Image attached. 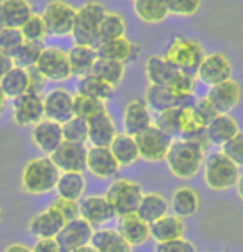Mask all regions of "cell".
I'll list each match as a JSON object with an SVG mask.
<instances>
[{
  "label": "cell",
  "instance_id": "816d5d0a",
  "mask_svg": "<svg viewBox=\"0 0 243 252\" xmlns=\"http://www.w3.org/2000/svg\"><path fill=\"white\" fill-rule=\"evenodd\" d=\"M27 77H28V91L27 92L40 94L42 95L47 82H49V80L45 79V75L42 74L35 65H33V67H28L27 69Z\"/></svg>",
  "mask_w": 243,
  "mask_h": 252
},
{
  "label": "cell",
  "instance_id": "cb8c5ba5",
  "mask_svg": "<svg viewBox=\"0 0 243 252\" xmlns=\"http://www.w3.org/2000/svg\"><path fill=\"white\" fill-rule=\"evenodd\" d=\"M240 134V126L237 119L230 114H218L213 121L207 126V135L212 145H225L233 137Z\"/></svg>",
  "mask_w": 243,
  "mask_h": 252
},
{
  "label": "cell",
  "instance_id": "ee69618b",
  "mask_svg": "<svg viewBox=\"0 0 243 252\" xmlns=\"http://www.w3.org/2000/svg\"><path fill=\"white\" fill-rule=\"evenodd\" d=\"M182 107V105H180ZM180 107H172L153 115V126L159 127L162 132L168 134L170 137H178V117H180Z\"/></svg>",
  "mask_w": 243,
  "mask_h": 252
},
{
  "label": "cell",
  "instance_id": "7bdbcfd3",
  "mask_svg": "<svg viewBox=\"0 0 243 252\" xmlns=\"http://www.w3.org/2000/svg\"><path fill=\"white\" fill-rule=\"evenodd\" d=\"M62 135L63 140L75 144H87L88 142V122L74 115L67 122L62 124Z\"/></svg>",
  "mask_w": 243,
  "mask_h": 252
},
{
  "label": "cell",
  "instance_id": "d6986e66",
  "mask_svg": "<svg viewBox=\"0 0 243 252\" xmlns=\"http://www.w3.org/2000/svg\"><path fill=\"white\" fill-rule=\"evenodd\" d=\"M80 206V217L85 219L92 227H99L105 222L112 220L115 217V211L110 206L105 195H88L82 199Z\"/></svg>",
  "mask_w": 243,
  "mask_h": 252
},
{
  "label": "cell",
  "instance_id": "d4e9b609",
  "mask_svg": "<svg viewBox=\"0 0 243 252\" xmlns=\"http://www.w3.org/2000/svg\"><path fill=\"white\" fill-rule=\"evenodd\" d=\"M117 135V126L108 112L88 121V142L93 147H110Z\"/></svg>",
  "mask_w": 243,
  "mask_h": 252
},
{
  "label": "cell",
  "instance_id": "60d3db41",
  "mask_svg": "<svg viewBox=\"0 0 243 252\" xmlns=\"http://www.w3.org/2000/svg\"><path fill=\"white\" fill-rule=\"evenodd\" d=\"M125 33H127V22H125V19H123V15L117 14V12H107L104 15V19H102L100 29H99L100 42L123 37Z\"/></svg>",
  "mask_w": 243,
  "mask_h": 252
},
{
  "label": "cell",
  "instance_id": "e575fe53",
  "mask_svg": "<svg viewBox=\"0 0 243 252\" xmlns=\"http://www.w3.org/2000/svg\"><path fill=\"white\" fill-rule=\"evenodd\" d=\"M173 214L178 217H190L198 211L200 207V199L198 194L190 187H180L173 192L172 202H170Z\"/></svg>",
  "mask_w": 243,
  "mask_h": 252
},
{
  "label": "cell",
  "instance_id": "ac0fdd59",
  "mask_svg": "<svg viewBox=\"0 0 243 252\" xmlns=\"http://www.w3.org/2000/svg\"><path fill=\"white\" fill-rule=\"evenodd\" d=\"M123 129L125 134L137 135L153 124L152 110L142 99H134L125 105L123 110Z\"/></svg>",
  "mask_w": 243,
  "mask_h": 252
},
{
  "label": "cell",
  "instance_id": "f35d334b",
  "mask_svg": "<svg viewBox=\"0 0 243 252\" xmlns=\"http://www.w3.org/2000/svg\"><path fill=\"white\" fill-rule=\"evenodd\" d=\"M105 112H107L105 100L80 95V94H75L74 95V115H77V117L85 119L88 122Z\"/></svg>",
  "mask_w": 243,
  "mask_h": 252
},
{
  "label": "cell",
  "instance_id": "9c48e42d",
  "mask_svg": "<svg viewBox=\"0 0 243 252\" xmlns=\"http://www.w3.org/2000/svg\"><path fill=\"white\" fill-rule=\"evenodd\" d=\"M35 67L52 82H63L72 77L69 54L60 47H44Z\"/></svg>",
  "mask_w": 243,
  "mask_h": 252
},
{
  "label": "cell",
  "instance_id": "9a60e30c",
  "mask_svg": "<svg viewBox=\"0 0 243 252\" xmlns=\"http://www.w3.org/2000/svg\"><path fill=\"white\" fill-rule=\"evenodd\" d=\"M97 55L104 61H115L127 65L129 62H134L138 57L140 49L130 38H127V35H123L118 38H112V40L100 42L97 45Z\"/></svg>",
  "mask_w": 243,
  "mask_h": 252
},
{
  "label": "cell",
  "instance_id": "5bb4252c",
  "mask_svg": "<svg viewBox=\"0 0 243 252\" xmlns=\"http://www.w3.org/2000/svg\"><path fill=\"white\" fill-rule=\"evenodd\" d=\"M92 234H93L92 225L85 219H82V217H77V219L67 222L63 225L62 230L55 237V241L58 242L62 252H70L77 249V247L90 244Z\"/></svg>",
  "mask_w": 243,
  "mask_h": 252
},
{
  "label": "cell",
  "instance_id": "7dc6e473",
  "mask_svg": "<svg viewBox=\"0 0 243 252\" xmlns=\"http://www.w3.org/2000/svg\"><path fill=\"white\" fill-rule=\"evenodd\" d=\"M168 12L178 17H191L202 7V0H167Z\"/></svg>",
  "mask_w": 243,
  "mask_h": 252
},
{
  "label": "cell",
  "instance_id": "680465c9",
  "mask_svg": "<svg viewBox=\"0 0 243 252\" xmlns=\"http://www.w3.org/2000/svg\"><path fill=\"white\" fill-rule=\"evenodd\" d=\"M237 192H238V195H240V199L243 200V172L238 176V181H237Z\"/></svg>",
  "mask_w": 243,
  "mask_h": 252
},
{
  "label": "cell",
  "instance_id": "8d00e7d4",
  "mask_svg": "<svg viewBox=\"0 0 243 252\" xmlns=\"http://www.w3.org/2000/svg\"><path fill=\"white\" fill-rule=\"evenodd\" d=\"M0 87L8 99H17L28 91V77L27 69H20V67H12L5 75L0 79Z\"/></svg>",
  "mask_w": 243,
  "mask_h": 252
},
{
  "label": "cell",
  "instance_id": "f5cc1de1",
  "mask_svg": "<svg viewBox=\"0 0 243 252\" xmlns=\"http://www.w3.org/2000/svg\"><path fill=\"white\" fill-rule=\"evenodd\" d=\"M191 105H193V109L197 110V114L202 117V121L207 124H210L213 119L218 115V112L215 110V107L212 105V102L207 99V97H203V99H198L195 102H191Z\"/></svg>",
  "mask_w": 243,
  "mask_h": 252
},
{
  "label": "cell",
  "instance_id": "6f0895ef",
  "mask_svg": "<svg viewBox=\"0 0 243 252\" xmlns=\"http://www.w3.org/2000/svg\"><path fill=\"white\" fill-rule=\"evenodd\" d=\"M7 100H8V97L3 94V91H2V87H0V115L3 114V110L7 109Z\"/></svg>",
  "mask_w": 243,
  "mask_h": 252
},
{
  "label": "cell",
  "instance_id": "484cf974",
  "mask_svg": "<svg viewBox=\"0 0 243 252\" xmlns=\"http://www.w3.org/2000/svg\"><path fill=\"white\" fill-rule=\"evenodd\" d=\"M69 65L72 75L75 77H85L93 72L97 61H99V55H97L95 47L88 45H77L72 47L69 50Z\"/></svg>",
  "mask_w": 243,
  "mask_h": 252
},
{
  "label": "cell",
  "instance_id": "e0dca14e",
  "mask_svg": "<svg viewBox=\"0 0 243 252\" xmlns=\"http://www.w3.org/2000/svg\"><path fill=\"white\" fill-rule=\"evenodd\" d=\"M87 170L99 179H112L118 174L120 165L115 160L108 147H88L87 149Z\"/></svg>",
  "mask_w": 243,
  "mask_h": 252
},
{
  "label": "cell",
  "instance_id": "8fae6325",
  "mask_svg": "<svg viewBox=\"0 0 243 252\" xmlns=\"http://www.w3.org/2000/svg\"><path fill=\"white\" fill-rule=\"evenodd\" d=\"M49 157L60 172H83L87 169V147H85V144L63 140Z\"/></svg>",
  "mask_w": 243,
  "mask_h": 252
},
{
  "label": "cell",
  "instance_id": "94428289",
  "mask_svg": "<svg viewBox=\"0 0 243 252\" xmlns=\"http://www.w3.org/2000/svg\"><path fill=\"white\" fill-rule=\"evenodd\" d=\"M0 220H2V209H0Z\"/></svg>",
  "mask_w": 243,
  "mask_h": 252
},
{
  "label": "cell",
  "instance_id": "7402d4cb",
  "mask_svg": "<svg viewBox=\"0 0 243 252\" xmlns=\"http://www.w3.org/2000/svg\"><path fill=\"white\" fill-rule=\"evenodd\" d=\"M32 14L28 0H0V27L20 29Z\"/></svg>",
  "mask_w": 243,
  "mask_h": 252
},
{
  "label": "cell",
  "instance_id": "4dcf8cb0",
  "mask_svg": "<svg viewBox=\"0 0 243 252\" xmlns=\"http://www.w3.org/2000/svg\"><path fill=\"white\" fill-rule=\"evenodd\" d=\"M85 186L87 182H85L82 172H60L55 190H57L58 197L79 202L85 192Z\"/></svg>",
  "mask_w": 243,
  "mask_h": 252
},
{
  "label": "cell",
  "instance_id": "f907efd6",
  "mask_svg": "<svg viewBox=\"0 0 243 252\" xmlns=\"http://www.w3.org/2000/svg\"><path fill=\"white\" fill-rule=\"evenodd\" d=\"M155 252H197V247L190 241H185L183 237H180L167 242H159L155 247Z\"/></svg>",
  "mask_w": 243,
  "mask_h": 252
},
{
  "label": "cell",
  "instance_id": "7a4b0ae2",
  "mask_svg": "<svg viewBox=\"0 0 243 252\" xmlns=\"http://www.w3.org/2000/svg\"><path fill=\"white\" fill-rule=\"evenodd\" d=\"M60 170L50 157L32 159L22 170V189L30 195H44L55 189Z\"/></svg>",
  "mask_w": 243,
  "mask_h": 252
},
{
  "label": "cell",
  "instance_id": "603a6c76",
  "mask_svg": "<svg viewBox=\"0 0 243 252\" xmlns=\"http://www.w3.org/2000/svg\"><path fill=\"white\" fill-rule=\"evenodd\" d=\"M117 230L132 247L142 246L150 239V224H147L145 220L140 219L135 212L134 214H125L118 217Z\"/></svg>",
  "mask_w": 243,
  "mask_h": 252
},
{
  "label": "cell",
  "instance_id": "ba28073f",
  "mask_svg": "<svg viewBox=\"0 0 243 252\" xmlns=\"http://www.w3.org/2000/svg\"><path fill=\"white\" fill-rule=\"evenodd\" d=\"M77 15V8L63 0H52L44 8L42 19L45 22L47 32L54 37H65L70 35L74 29Z\"/></svg>",
  "mask_w": 243,
  "mask_h": 252
},
{
  "label": "cell",
  "instance_id": "ab89813d",
  "mask_svg": "<svg viewBox=\"0 0 243 252\" xmlns=\"http://www.w3.org/2000/svg\"><path fill=\"white\" fill-rule=\"evenodd\" d=\"M97 77H100L102 80H105L107 84H110L113 89H117L122 84L123 77H125V63L115 62V61H104L99 59L93 67V72Z\"/></svg>",
  "mask_w": 243,
  "mask_h": 252
},
{
  "label": "cell",
  "instance_id": "f6af8a7d",
  "mask_svg": "<svg viewBox=\"0 0 243 252\" xmlns=\"http://www.w3.org/2000/svg\"><path fill=\"white\" fill-rule=\"evenodd\" d=\"M20 32L24 35V40H30V42H44L45 37L49 35L45 27V22L42 19V15L38 14H32L25 20V24L20 27Z\"/></svg>",
  "mask_w": 243,
  "mask_h": 252
},
{
  "label": "cell",
  "instance_id": "74e56055",
  "mask_svg": "<svg viewBox=\"0 0 243 252\" xmlns=\"http://www.w3.org/2000/svg\"><path fill=\"white\" fill-rule=\"evenodd\" d=\"M143 100L153 112H162V110H167L172 107H180V102L175 99L167 87H162V85H148V89L145 91Z\"/></svg>",
  "mask_w": 243,
  "mask_h": 252
},
{
  "label": "cell",
  "instance_id": "5b68a950",
  "mask_svg": "<svg viewBox=\"0 0 243 252\" xmlns=\"http://www.w3.org/2000/svg\"><path fill=\"white\" fill-rule=\"evenodd\" d=\"M240 167L223 152H212L205 160L203 181L212 190H228L237 186Z\"/></svg>",
  "mask_w": 243,
  "mask_h": 252
},
{
  "label": "cell",
  "instance_id": "6da1fadb",
  "mask_svg": "<svg viewBox=\"0 0 243 252\" xmlns=\"http://www.w3.org/2000/svg\"><path fill=\"white\" fill-rule=\"evenodd\" d=\"M205 151L189 139L173 140L165 157L168 170L178 179H193L203 167Z\"/></svg>",
  "mask_w": 243,
  "mask_h": 252
},
{
  "label": "cell",
  "instance_id": "681fc988",
  "mask_svg": "<svg viewBox=\"0 0 243 252\" xmlns=\"http://www.w3.org/2000/svg\"><path fill=\"white\" fill-rule=\"evenodd\" d=\"M221 152L225 156H228L238 167H243V132L233 137L230 142H227L225 145H221Z\"/></svg>",
  "mask_w": 243,
  "mask_h": 252
},
{
  "label": "cell",
  "instance_id": "db71d44e",
  "mask_svg": "<svg viewBox=\"0 0 243 252\" xmlns=\"http://www.w3.org/2000/svg\"><path fill=\"white\" fill-rule=\"evenodd\" d=\"M32 252H62V249L55 239H38Z\"/></svg>",
  "mask_w": 243,
  "mask_h": 252
},
{
  "label": "cell",
  "instance_id": "b9f144b4",
  "mask_svg": "<svg viewBox=\"0 0 243 252\" xmlns=\"http://www.w3.org/2000/svg\"><path fill=\"white\" fill-rule=\"evenodd\" d=\"M42 47L40 42H30V40H24V44L15 50L14 55H12V62H14L15 67H20V69H28V67L37 65V61L40 57Z\"/></svg>",
  "mask_w": 243,
  "mask_h": 252
},
{
  "label": "cell",
  "instance_id": "4fadbf2b",
  "mask_svg": "<svg viewBox=\"0 0 243 252\" xmlns=\"http://www.w3.org/2000/svg\"><path fill=\"white\" fill-rule=\"evenodd\" d=\"M45 119L58 124L67 122L74 117V95L67 89H54L44 95Z\"/></svg>",
  "mask_w": 243,
  "mask_h": 252
},
{
  "label": "cell",
  "instance_id": "836d02e7",
  "mask_svg": "<svg viewBox=\"0 0 243 252\" xmlns=\"http://www.w3.org/2000/svg\"><path fill=\"white\" fill-rule=\"evenodd\" d=\"M145 74L150 84L167 87L173 75L177 74V69H173L162 55H150L145 62Z\"/></svg>",
  "mask_w": 243,
  "mask_h": 252
},
{
  "label": "cell",
  "instance_id": "d590c367",
  "mask_svg": "<svg viewBox=\"0 0 243 252\" xmlns=\"http://www.w3.org/2000/svg\"><path fill=\"white\" fill-rule=\"evenodd\" d=\"M113 92L115 89L112 85L107 84L105 80H102L95 74L80 77L79 82H77V94H80V95L93 97V99H100V100H108L113 95Z\"/></svg>",
  "mask_w": 243,
  "mask_h": 252
},
{
  "label": "cell",
  "instance_id": "f1b7e54d",
  "mask_svg": "<svg viewBox=\"0 0 243 252\" xmlns=\"http://www.w3.org/2000/svg\"><path fill=\"white\" fill-rule=\"evenodd\" d=\"M108 149L113 154L115 160L118 162L120 167H129V165L135 164L140 159L138 145L135 142V137L125 134V132L115 135V139L112 140Z\"/></svg>",
  "mask_w": 243,
  "mask_h": 252
},
{
  "label": "cell",
  "instance_id": "52a82bcc",
  "mask_svg": "<svg viewBox=\"0 0 243 252\" xmlns=\"http://www.w3.org/2000/svg\"><path fill=\"white\" fill-rule=\"evenodd\" d=\"M135 142L138 145V154L140 159L148 160V162H162L165 160L168 154L170 145L173 142V137H170L168 134L162 132L159 127H155L152 124L150 127H147L140 134L134 135Z\"/></svg>",
  "mask_w": 243,
  "mask_h": 252
},
{
  "label": "cell",
  "instance_id": "277c9868",
  "mask_svg": "<svg viewBox=\"0 0 243 252\" xmlns=\"http://www.w3.org/2000/svg\"><path fill=\"white\" fill-rule=\"evenodd\" d=\"M107 14V8L100 2H87L80 8H77L72 37L77 45L95 47L100 44L99 29L100 22Z\"/></svg>",
  "mask_w": 243,
  "mask_h": 252
},
{
  "label": "cell",
  "instance_id": "f546056e",
  "mask_svg": "<svg viewBox=\"0 0 243 252\" xmlns=\"http://www.w3.org/2000/svg\"><path fill=\"white\" fill-rule=\"evenodd\" d=\"M90 246L99 252H132V246L117 229H97L93 230Z\"/></svg>",
  "mask_w": 243,
  "mask_h": 252
},
{
  "label": "cell",
  "instance_id": "9f6ffc18",
  "mask_svg": "<svg viewBox=\"0 0 243 252\" xmlns=\"http://www.w3.org/2000/svg\"><path fill=\"white\" fill-rule=\"evenodd\" d=\"M3 252H32L30 247L24 246V244H10L5 247V251Z\"/></svg>",
  "mask_w": 243,
  "mask_h": 252
},
{
  "label": "cell",
  "instance_id": "7c38bea8",
  "mask_svg": "<svg viewBox=\"0 0 243 252\" xmlns=\"http://www.w3.org/2000/svg\"><path fill=\"white\" fill-rule=\"evenodd\" d=\"M12 117L14 122L20 127L35 126L42 119H45L44 112V97L40 94L25 92L14 99V107H12Z\"/></svg>",
  "mask_w": 243,
  "mask_h": 252
},
{
  "label": "cell",
  "instance_id": "91938a15",
  "mask_svg": "<svg viewBox=\"0 0 243 252\" xmlns=\"http://www.w3.org/2000/svg\"><path fill=\"white\" fill-rule=\"evenodd\" d=\"M70 252H99V251H97L95 247H92L90 244H87V246H82V247H77V249L70 251Z\"/></svg>",
  "mask_w": 243,
  "mask_h": 252
},
{
  "label": "cell",
  "instance_id": "83f0119b",
  "mask_svg": "<svg viewBox=\"0 0 243 252\" xmlns=\"http://www.w3.org/2000/svg\"><path fill=\"white\" fill-rule=\"evenodd\" d=\"M170 204L168 200L163 197L159 192H147L142 195V200H140L138 207H137V214L140 219L145 220L147 224H152L157 219L163 217L168 212Z\"/></svg>",
  "mask_w": 243,
  "mask_h": 252
},
{
  "label": "cell",
  "instance_id": "44dd1931",
  "mask_svg": "<svg viewBox=\"0 0 243 252\" xmlns=\"http://www.w3.org/2000/svg\"><path fill=\"white\" fill-rule=\"evenodd\" d=\"M67 222L54 207L45 209L44 212L33 216L28 222V232L37 239H55Z\"/></svg>",
  "mask_w": 243,
  "mask_h": 252
},
{
  "label": "cell",
  "instance_id": "8992f818",
  "mask_svg": "<svg viewBox=\"0 0 243 252\" xmlns=\"http://www.w3.org/2000/svg\"><path fill=\"white\" fill-rule=\"evenodd\" d=\"M142 186L130 179H117L107 189L105 197L115 211V216H125L137 212V207L142 200Z\"/></svg>",
  "mask_w": 243,
  "mask_h": 252
},
{
  "label": "cell",
  "instance_id": "1f68e13d",
  "mask_svg": "<svg viewBox=\"0 0 243 252\" xmlns=\"http://www.w3.org/2000/svg\"><path fill=\"white\" fill-rule=\"evenodd\" d=\"M134 12L147 24H160L170 15L167 0H134Z\"/></svg>",
  "mask_w": 243,
  "mask_h": 252
},
{
  "label": "cell",
  "instance_id": "2e32d148",
  "mask_svg": "<svg viewBox=\"0 0 243 252\" xmlns=\"http://www.w3.org/2000/svg\"><path fill=\"white\" fill-rule=\"evenodd\" d=\"M242 97V87L237 80L228 79L225 82H220L210 87L207 99L212 102V105L218 114H228L238 105Z\"/></svg>",
  "mask_w": 243,
  "mask_h": 252
},
{
  "label": "cell",
  "instance_id": "bcb514c9",
  "mask_svg": "<svg viewBox=\"0 0 243 252\" xmlns=\"http://www.w3.org/2000/svg\"><path fill=\"white\" fill-rule=\"evenodd\" d=\"M24 44V35L20 29L0 27V50L7 55H14V52Z\"/></svg>",
  "mask_w": 243,
  "mask_h": 252
},
{
  "label": "cell",
  "instance_id": "d6a6232c",
  "mask_svg": "<svg viewBox=\"0 0 243 252\" xmlns=\"http://www.w3.org/2000/svg\"><path fill=\"white\" fill-rule=\"evenodd\" d=\"M167 89L172 92L175 99L180 102V105H189L193 100L195 91H197V77L177 70L173 79L168 82Z\"/></svg>",
  "mask_w": 243,
  "mask_h": 252
},
{
  "label": "cell",
  "instance_id": "30bf717a",
  "mask_svg": "<svg viewBox=\"0 0 243 252\" xmlns=\"http://www.w3.org/2000/svg\"><path fill=\"white\" fill-rule=\"evenodd\" d=\"M232 74H233V67L227 55L221 52H213L203 57L195 77H197L200 82L208 85V87H213V85L232 79Z\"/></svg>",
  "mask_w": 243,
  "mask_h": 252
},
{
  "label": "cell",
  "instance_id": "c3c4849f",
  "mask_svg": "<svg viewBox=\"0 0 243 252\" xmlns=\"http://www.w3.org/2000/svg\"><path fill=\"white\" fill-rule=\"evenodd\" d=\"M50 207H54L58 214L62 216V219L65 222H70L80 217V206L79 202L75 200H69V199H62V197H57L50 204Z\"/></svg>",
  "mask_w": 243,
  "mask_h": 252
},
{
  "label": "cell",
  "instance_id": "4316f807",
  "mask_svg": "<svg viewBox=\"0 0 243 252\" xmlns=\"http://www.w3.org/2000/svg\"><path fill=\"white\" fill-rule=\"evenodd\" d=\"M185 234V224H183L182 217L165 214L163 217L157 219L150 224V237L159 244V242L173 241V239H180Z\"/></svg>",
  "mask_w": 243,
  "mask_h": 252
},
{
  "label": "cell",
  "instance_id": "ffe728a7",
  "mask_svg": "<svg viewBox=\"0 0 243 252\" xmlns=\"http://www.w3.org/2000/svg\"><path fill=\"white\" fill-rule=\"evenodd\" d=\"M32 140L44 154H52L63 142L62 124L42 119L32 127Z\"/></svg>",
  "mask_w": 243,
  "mask_h": 252
},
{
  "label": "cell",
  "instance_id": "11a10c76",
  "mask_svg": "<svg viewBox=\"0 0 243 252\" xmlns=\"http://www.w3.org/2000/svg\"><path fill=\"white\" fill-rule=\"evenodd\" d=\"M14 67V62H12V57L7 54H3L2 50H0V79H2L3 75L7 74L8 70Z\"/></svg>",
  "mask_w": 243,
  "mask_h": 252
},
{
  "label": "cell",
  "instance_id": "3957f363",
  "mask_svg": "<svg viewBox=\"0 0 243 252\" xmlns=\"http://www.w3.org/2000/svg\"><path fill=\"white\" fill-rule=\"evenodd\" d=\"M205 49L197 40H191L183 35H175L167 45L162 57L167 61L173 69L185 72V74H197L200 62L205 57Z\"/></svg>",
  "mask_w": 243,
  "mask_h": 252
}]
</instances>
